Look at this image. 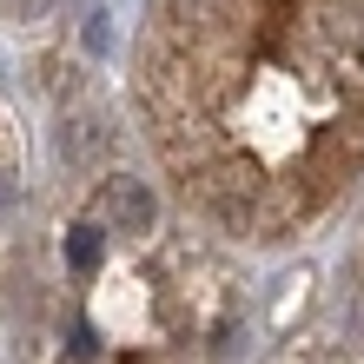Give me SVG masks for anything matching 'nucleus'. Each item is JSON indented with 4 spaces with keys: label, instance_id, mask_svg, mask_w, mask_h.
Masks as SVG:
<instances>
[{
    "label": "nucleus",
    "instance_id": "f257e3e1",
    "mask_svg": "<svg viewBox=\"0 0 364 364\" xmlns=\"http://www.w3.org/2000/svg\"><path fill=\"white\" fill-rule=\"evenodd\" d=\"M139 113L199 219L291 239L364 179V0H146Z\"/></svg>",
    "mask_w": 364,
    "mask_h": 364
},
{
    "label": "nucleus",
    "instance_id": "f03ea898",
    "mask_svg": "<svg viewBox=\"0 0 364 364\" xmlns=\"http://www.w3.org/2000/svg\"><path fill=\"white\" fill-rule=\"evenodd\" d=\"M225 272L173 225L87 219L60 232V285L27 331V364H219L232 345Z\"/></svg>",
    "mask_w": 364,
    "mask_h": 364
},
{
    "label": "nucleus",
    "instance_id": "7ed1b4c3",
    "mask_svg": "<svg viewBox=\"0 0 364 364\" xmlns=\"http://www.w3.org/2000/svg\"><path fill=\"white\" fill-rule=\"evenodd\" d=\"M14 192H20V179H14V139H7V119H0V232H7V219H14Z\"/></svg>",
    "mask_w": 364,
    "mask_h": 364
}]
</instances>
